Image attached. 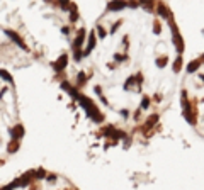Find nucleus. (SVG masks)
<instances>
[{
    "label": "nucleus",
    "mask_w": 204,
    "mask_h": 190,
    "mask_svg": "<svg viewBox=\"0 0 204 190\" xmlns=\"http://www.w3.org/2000/svg\"><path fill=\"white\" fill-rule=\"evenodd\" d=\"M24 127L19 115V104L12 76L0 70V165L17 153L22 142Z\"/></svg>",
    "instance_id": "obj_2"
},
{
    "label": "nucleus",
    "mask_w": 204,
    "mask_h": 190,
    "mask_svg": "<svg viewBox=\"0 0 204 190\" xmlns=\"http://www.w3.org/2000/svg\"><path fill=\"white\" fill-rule=\"evenodd\" d=\"M179 92L182 117L204 139V53L185 66Z\"/></svg>",
    "instance_id": "obj_3"
},
{
    "label": "nucleus",
    "mask_w": 204,
    "mask_h": 190,
    "mask_svg": "<svg viewBox=\"0 0 204 190\" xmlns=\"http://www.w3.org/2000/svg\"><path fill=\"white\" fill-rule=\"evenodd\" d=\"M184 39L162 2H116L72 46L75 92L122 136H143L172 102L184 73Z\"/></svg>",
    "instance_id": "obj_1"
}]
</instances>
